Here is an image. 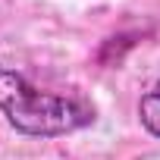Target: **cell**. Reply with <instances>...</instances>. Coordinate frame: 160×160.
I'll return each mask as SVG.
<instances>
[{
	"mask_svg": "<svg viewBox=\"0 0 160 160\" xmlns=\"http://www.w3.org/2000/svg\"><path fill=\"white\" fill-rule=\"evenodd\" d=\"M0 113L16 132L35 138L69 135L94 122V107H88L85 101L41 91L22 72L3 66H0Z\"/></svg>",
	"mask_w": 160,
	"mask_h": 160,
	"instance_id": "1",
	"label": "cell"
},
{
	"mask_svg": "<svg viewBox=\"0 0 160 160\" xmlns=\"http://www.w3.org/2000/svg\"><path fill=\"white\" fill-rule=\"evenodd\" d=\"M138 119H141V126L154 138H160V78L151 85V91L141 94V101H138Z\"/></svg>",
	"mask_w": 160,
	"mask_h": 160,
	"instance_id": "2",
	"label": "cell"
}]
</instances>
